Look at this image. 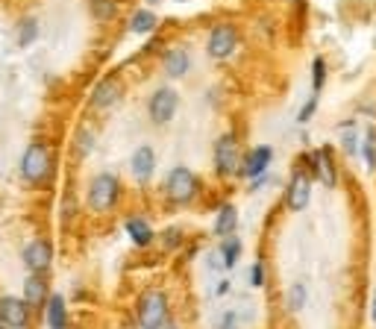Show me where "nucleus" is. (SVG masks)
Returning <instances> with one entry per match:
<instances>
[{"label": "nucleus", "mask_w": 376, "mask_h": 329, "mask_svg": "<svg viewBox=\"0 0 376 329\" xmlns=\"http://www.w3.org/2000/svg\"><path fill=\"white\" fill-rule=\"evenodd\" d=\"M150 4H156V0H150Z\"/></svg>", "instance_id": "33"}, {"label": "nucleus", "mask_w": 376, "mask_h": 329, "mask_svg": "<svg viewBox=\"0 0 376 329\" xmlns=\"http://www.w3.org/2000/svg\"><path fill=\"white\" fill-rule=\"evenodd\" d=\"M127 233H129V238H133L138 247H147V244L153 241V229H150V224L141 221V218H129V221H127Z\"/></svg>", "instance_id": "18"}, {"label": "nucleus", "mask_w": 376, "mask_h": 329, "mask_svg": "<svg viewBox=\"0 0 376 329\" xmlns=\"http://www.w3.org/2000/svg\"><path fill=\"white\" fill-rule=\"evenodd\" d=\"M323 77H326V65L323 59H315V94L323 89Z\"/></svg>", "instance_id": "26"}, {"label": "nucleus", "mask_w": 376, "mask_h": 329, "mask_svg": "<svg viewBox=\"0 0 376 329\" xmlns=\"http://www.w3.org/2000/svg\"><path fill=\"white\" fill-rule=\"evenodd\" d=\"M341 144H344V150L347 153H356V147H358V133H356V127L353 124H341Z\"/></svg>", "instance_id": "23"}, {"label": "nucleus", "mask_w": 376, "mask_h": 329, "mask_svg": "<svg viewBox=\"0 0 376 329\" xmlns=\"http://www.w3.org/2000/svg\"><path fill=\"white\" fill-rule=\"evenodd\" d=\"M176 106H179V97H176V91L174 89H159V91H153V97H150V118H153V124H168L174 115H176Z\"/></svg>", "instance_id": "5"}, {"label": "nucleus", "mask_w": 376, "mask_h": 329, "mask_svg": "<svg viewBox=\"0 0 376 329\" xmlns=\"http://www.w3.org/2000/svg\"><path fill=\"white\" fill-rule=\"evenodd\" d=\"M168 197L174 203H191L194 194H197V176H194L188 168H174L168 176V186H165Z\"/></svg>", "instance_id": "4"}, {"label": "nucleus", "mask_w": 376, "mask_h": 329, "mask_svg": "<svg viewBox=\"0 0 376 329\" xmlns=\"http://www.w3.org/2000/svg\"><path fill=\"white\" fill-rule=\"evenodd\" d=\"M303 294H306L303 285H294L291 294H288V306H291V309H300V306H303Z\"/></svg>", "instance_id": "27"}, {"label": "nucleus", "mask_w": 376, "mask_h": 329, "mask_svg": "<svg viewBox=\"0 0 376 329\" xmlns=\"http://www.w3.org/2000/svg\"><path fill=\"white\" fill-rule=\"evenodd\" d=\"M51 259H53V247L47 244V241H32L27 250H24V265L30 271H36V273L51 268Z\"/></svg>", "instance_id": "10"}, {"label": "nucleus", "mask_w": 376, "mask_h": 329, "mask_svg": "<svg viewBox=\"0 0 376 329\" xmlns=\"http://www.w3.org/2000/svg\"><path fill=\"white\" fill-rule=\"evenodd\" d=\"M133 176L138 179V183H144V179H150L153 176V168H156V156H153V150L147 144H141L138 150L133 153Z\"/></svg>", "instance_id": "12"}, {"label": "nucleus", "mask_w": 376, "mask_h": 329, "mask_svg": "<svg viewBox=\"0 0 376 329\" xmlns=\"http://www.w3.org/2000/svg\"><path fill=\"white\" fill-rule=\"evenodd\" d=\"M315 106H318V94H312V101H309L306 106H303V112H300V121L306 124L309 118H312V112H315Z\"/></svg>", "instance_id": "29"}, {"label": "nucleus", "mask_w": 376, "mask_h": 329, "mask_svg": "<svg viewBox=\"0 0 376 329\" xmlns=\"http://www.w3.org/2000/svg\"><path fill=\"white\" fill-rule=\"evenodd\" d=\"M36 36H39V21H24L21 27H18V44L21 47H27V44H32L36 41Z\"/></svg>", "instance_id": "22"}, {"label": "nucleus", "mask_w": 376, "mask_h": 329, "mask_svg": "<svg viewBox=\"0 0 376 329\" xmlns=\"http://www.w3.org/2000/svg\"><path fill=\"white\" fill-rule=\"evenodd\" d=\"M373 321H376V294H373Z\"/></svg>", "instance_id": "32"}, {"label": "nucleus", "mask_w": 376, "mask_h": 329, "mask_svg": "<svg viewBox=\"0 0 376 329\" xmlns=\"http://www.w3.org/2000/svg\"><path fill=\"white\" fill-rule=\"evenodd\" d=\"M309 194H312V179H309L306 171H297L291 176V186H288V209H294V212L306 209Z\"/></svg>", "instance_id": "8"}, {"label": "nucleus", "mask_w": 376, "mask_h": 329, "mask_svg": "<svg viewBox=\"0 0 376 329\" xmlns=\"http://www.w3.org/2000/svg\"><path fill=\"white\" fill-rule=\"evenodd\" d=\"M312 168L318 174V179L323 186H335V164H332V156L326 147H320V150L312 156Z\"/></svg>", "instance_id": "13"}, {"label": "nucleus", "mask_w": 376, "mask_h": 329, "mask_svg": "<svg viewBox=\"0 0 376 329\" xmlns=\"http://www.w3.org/2000/svg\"><path fill=\"white\" fill-rule=\"evenodd\" d=\"M21 174L32 186L44 183V179L51 176V150H47L44 144H39V141L30 144L24 150V159H21Z\"/></svg>", "instance_id": "1"}, {"label": "nucleus", "mask_w": 376, "mask_h": 329, "mask_svg": "<svg viewBox=\"0 0 376 329\" xmlns=\"http://www.w3.org/2000/svg\"><path fill=\"white\" fill-rule=\"evenodd\" d=\"M215 162H218V174L230 176L241 168V156H238V141L235 136H221L218 144H215Z\"/></svg>", "instance_id": "6"}, {"label": "nucleus", "mask_w": 376, "mask_h": 329, "mask_svg": "<svg viewBox=\"0 0 376 329\" xmlns=\"http://www.w3.org/2000/svg\"><path fill=\"white\" fill-rule=\"evenodd\" d=\"M271 147H256V150L247 156V162H244L241 164V171L244 174H247V176H259L261 171H265L268 168V162H271Z\"/></svg>", "instance_id": "15"}, {"label": "nucleus", "mask_w": 376, "mask_h": 329, "mask_svg": "<svg viewBox=\"0 0 376 329\" xmlns=\"http://www.w3.org/2000/svg\"><path fill=\"white\" fill-rule=\"evenodd\" d=\"M156 27V15L153 12H136L133 15V32H150Z\"/></svg>", "instance_id": "24"}, {"label": "nucleus", "mask_w": 376, "mask_h": 329, "mask_svg": "<svg viewBox=\"0 0 376 329\" xmlns=\"http://www.w3.org/2000/svg\"><path fill=\"white\" fill-rule=\"evenodd\" d=\"M238 253H241L238 238H226V241H223V265H226V268H233L235 262H238Z\"/></svg>", "instance_id": "25"}, {"label": "nucleus", "mask_w": 376, "mask_h": 329, "mask_svg": "<svg viewBox=\"0 0 376 329\" xmlns=\"http://www.w3.org/2000/svg\"><path fill=\"white\" fill-rule=\"evenodd\" d=\"M168 318V300L162 291H150L144 294L138 303V323L141 329H159Z\"/></svg>", "instance_id": "2"}, {"label": "nucleus", "mask_w": 376, "mask_h": 329, "mask_svg": "<svg viewBox=\"0 0 376 329\" xmlns=\"http://www.w3.org/2000/svg\"><path fill=\"white\" fill-rule=\"evenodd\" d=\"M235 44H238V36H235L233 27H215L212 30V36H209L206 51H209V56H215V59H226L235 51Z\"/></svg>", "instance_id": "7"}, {"label": "nucleus", "mask_w": 376, "mask_h": 329, "mask_svg": "<svg viewBox=\"0 0 376 329\" xmlns=\"http://www.w3.org/2000/svg\"><path fill=\"white\" fill-rule=\"evenodd\" d=\"M47 300V283L41 276H30L27 285H24V303L30 306H41Z\"/></svg>", "instance_id": "17"}, {"label": "nucleus", "mask_w": 376, "mask_h": 329, "mask_svg": "<svg viewBox=\"0 0 376 329\" xmlns=\"http://www.w3.org/2000/svg\"><path fill=\"white\" fill-rule=\"evenodd\" d=\"M250 283H253V285H261V283H265V268H261V265H253V273H250Z\"/></svg>", "instance_id": "30"}, {"label": "nucleus", "mask_w": 376, "mask_h": 329, "mask_svg": "<svg viewBox=\"0 0 376 329\" xmlns=\"http://www.w3.org/2000/svg\"><path fill=\"white\" fill-rule=\"evenodd\" d=\"M162 65H165V74L176 79V77H183V74L188 71L191 59H188L186 51H179V47H176V51H168V53H165V62H162Z\"/></svg>", "instance_id": "16"}, {"label": "nucleus", "mask_w": 376, "mask_h": 329, "mask_svg": "<svg viewBox=\"0 0 376 329\" xmlns=\"http://www.w3.org/2000/svg\"><path fill=\"white\" fill-rule=\"evenodd\" d=\"M27 318H30V311H27L24 300H18V297H4V300H0V321H4L6 326L24 329Z\"/></svg>", "instance_id": "9"}, {"label": "nucleus", "mask_w": 376, "mask_h": 329, "mask_svg": "<svg viewBox=\"0 0 376 329\" xmlns=\"http://www.w3.org/2000/svg\"><path fill=\"white\" fill-rule=\"evenodd\" d=\"M223 329H238V321H235V315L230 311V315H223V323H221Z\"/></svg>", "instance_id": "31"}, {"label": "nucleus", "mask_w": 376, "mask_h": 329, "mask_svg": "<svg viewBox=\"0 0 376 329\" xmlns=\"http://www.w3.org/2000/svg\"><path fill=\"white\" fill-rule=\"evenodd\" d=\"M91 12H94L97 21H109L112 15L118 12V4H115V0H94V4H91Z\"/></svg>", "instance_id": "21"}, {"label": "nucleus", "mask_w": 376, "mask_h": 329, "mask_svg": "<svg viewBox=\"0 0 376 329\" xmlns=\"http://www.w3.org/2000/svg\"><path fill=\"white\" fill-rule=\"evenodd\" d=\"M235 224H238V212L233 203H223L221 212H218V218H215V233L221 238H230L235 233Z\"/></svg>", "instance_id": "14"}, {"label": "nucleus", "mask_w": 376, "mask_h": 329, "mask_svg": "<svg viewBox=\"0 0 376 329\" xmlns=\"http://www.w3.org/2000/svg\"><path fill=\"white\" fill-rule=\"evenodd\" d=\"M362 156H365V164L373 171L376 168V133L373 129H368L365 138H362Z\"/></svg>", "instance_id": "20"}, {"label": "nucleus", "mask_w": 376, "mask_h": 329, "mask_svg": "<svg viewBox=\"0 0 376 329\" xmlns=\"http://www.w3.org/2000/svg\"><path fill=\"white\" fill-rule=\"evenodd\" d=\"M118 94H121V79L112 74V77H103L101 82H97V89L91 94V106L94 109H106L109 103H115L118 101Z\"/></svg>", "instance_id": "11"}, {"label": "nucleus", "mask_w": 376, "mask_h": 329, "mask_svg": "<svg viewBox=\"0 0 376 329\" xmlns=\"http://www.w3.org/2000/svg\"><path fill=\"white\" fill-rule=\"evenodd\" d=\"M118 179L112 176V174H101V176H94V183L89 188V206L97 209V212H106L112 209V203L118 200Z\"/></svg>", "instance_id": "3"}, {"label": "nucleus", "mask_w": 376, "mask_h": 329, "mask_svg": "<svg viewBox=\"0 0 376 329\" xmlns=\"http://www.w3.org/2000/svg\"><path fill=\"white\" fill-rule=\"evenodd\" d=\"M47 323H51V329H65V300L59 294H53L47 303Z\"/></svg>", "instance_id": "19"}, {"label": "nucleus", "mask_w": 376, "mask_h": 329, "mask_svg": "<svg viewBox=\"0 0 376 329\" xmlns=\"http://www.w3.org/2000/svg\"><path fill=\"white\" fill-rule=\"evenodd\" d=\"M91 141H94L91 133H89V129H83V133H79V153H83V156L91 150Z\"/></svg>", "instance_id": "28"}]
</instances>
